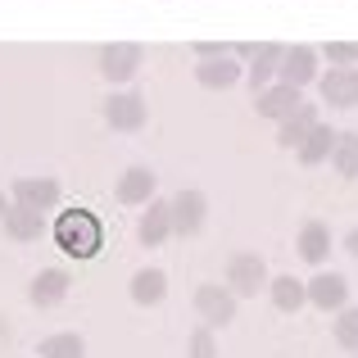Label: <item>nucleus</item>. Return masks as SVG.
Returning <instances> with one entry per match:
<instances>
[{"label":"nucleus","mask_w":358,"mask_h":358,"mask_svg":"<svg viewBox=\"0 0 358 358\" xmlns=\"http://www.w3.org/2000/svg\"><path fill=\"white\" fill-rule=\"evenodd\" d=\"M268 263H263V254H254V250H236L227 259V290L236 299H254L259 290H268Z\"/></svg>","instance_id":"obj_1"},{"label":"nucleus","mask_w":358,"mask_h":358,"mask_svg":"<svg viewBox=\"0 0 358 358\" xmlns=\"http://www.w3.org/2000/svg\"><path fill=\"white\" fill-rule=\"evenodd\" d=\"M195 313L204 317V327H213V331L222 327L227 331L241 313V299L227 286H218V281H204V286H195Z\"/></svg>","instance_id":"obj_2"},{"label":"nucleus","mask_w":358,"mask_h":358,"mask_svg":"<svg viewBox=\"0 0 358 358\" xmlns=\"http://www.w3.org/2000/svg\"><path fill=\"white\" fill-rule=\"evenodd\" d=\"M317 59H322L317 45H286V50H281V64H277V82H286V87H295V91L313 87V82L322 78Z\"/></svg>","instance_id":"obj_3"},{"label":"nucleus","mask_w":358,"mask_h":358,"mask_svg":"<svg viewBox=\"0 0 358 358\" xmlns=\"http://www.w3.org/2000/svg\"><path fill=\"white\" fill-rule=\"evenodd\" d=\"M168 218H173V236H200L209 222V200L204 191H177L168 200Z\"/></svg>","instance_id":"obj_4"},{"label":"nucleus","mask_w":358,"mask_h":358,"mask_svg":"<svg viewBox=\"0 0 358 358\" xmlns=\"http://www.w3.org/2000/svg\"><path fill=\"white\" fill-rule=\"evenodd\" d=\"M59 245L78 259H91L100 250V222L91 213H64L59 218Z\"/></svg>","instance_id":"obj_5"},{"label":"nucleus","mask_w":358,"mask_h":358,"mask_svg":"<svg viewBox=\"0 0 358 358\" xmlns=\"http://www.w3.org/2000/svg\"><path fill=\"white\" fill-rule=\"evenodd\" d=\"M304 295L317 313H341L350 304V277L345 272H317L313 281H304Z\"/></svg>","instance_id":"obj_6"},{"label":"nucleus","mask_w":358,"mask_h":358,"mask_svg":"<svg viewBox=\"0 0 358 358\" xmlns=\"http://www.w3.org/2000/svg\"><path fill=\"white\" fill-rule=\"evenodd\" d=\"M195 82H200L204 91H231V87H241V82H245V69H241L236 55H231V45L222 55H213V59H200V64H195Z\"/></svg>","instance_id":"obj_7"},{"label":"nucleus","mask_w":358,"mask_h":358,"mask_svg":"<svg viewBox=\"0 0 358 358\" xmlns=\"http://www.w3.org/2000/svg\"><path fill=\"white\" fill-rule=\"evenodd\" d=\"M322 105L331 109H358V69H331L313 82Z\"/></svg>","instance_id":"obj_8"},{"label":"nucleus","mask_w":358,"mask_h":358,"mask_svg":"<svg viewBox=\"0 0 358 358\" xmlns=\"http://www.w3.org/2000/svg\"><path fill=\"white\" fill-rule=\"evenodd\" d=\"M317 122H322V109H317V105H308V100H299V105H295L286 118L277 122V145H281V150H295L299 141H304L308 131L317 127Z\"/></svg>","instance_id":"obj_9"},{"label":"nucleus","mask_w":358,"mask_h":358,"mask_svg":"<svg viewBox=\"0 0 358 358\" xmlns=\"http://www.w3.org/2000/svg\"><path fill=\"white\" fill-rule=\"evenodd\" d=\"M299 91L295 87H286V82H272V87H263V91H254V114L259 118H268V122H281L290 114V109L299 105Z\"/></svg>","instance_id":"obj_10"},{"label":"nucleus","mask_w":358,"mask_h":358,"mask_svg":"<svg viewBox=\"0 0 358 358\" xmlns=\"http://www.w3.org/2000/svg\"><path fill=\"white\" fill-rule=\"evenodd\" d=\"M281 50H286L281 41H263V45H254L250 69H245V82H250V91H263V87H272V82H277Z\"/></svg>","instance_id":"obj_11"},{"label":"nucleus","mask_w":358,"mask_h":358,"mask_svg":"<svg viewBox=\"0 0 358 358\" xmlns=\"http://www.w3.org/2000/svg\"><path fill=\"white\" fill-rule=\"evenodd\" d=\"M295 250H299V259H304V263L322 268V263H327V254H331V227H327L322 218H308L304 227H299Z\"/></svg>","instance_id":"obj_12"},{"label":"nucleus","mask_w":358,"mask_h":358,"mask_svg":"<svg viewBox=\"0 0 358 358\" xmlns=\"http://www.w3.org/2000/svg\"><path fill=\"white\" fill-rule=\"evenodd\" d=\"M268 299L277 313H299V308H308V295H304V281L290 277V272H281V277H268Z\"/></svg>","instance_id":"obj_13"},{"label":"nucleus","mask_w":358,"mask_h":358,"mask_svg":"<svg viewBox=\"0 0 358 358\" xmlns=\"http://www.w3.org/2000/svg\"><path fill=\"white\" fill-rule=\"evenodd\" d=\"M331 145H336V131L327 127V122H317V127L295 145V159L304 168H317V164H327V159H331Z\"/></svg>","instance_id":"obj_14"},{"label":"nucleus","mask_w":358,"mask_h":358,"mask_svg":"<svg viewBox=\"0 0 358 358\" xmlns=\"http://www.w3.org/2000/svg\"><path fill=\"white\" fill-rule=\"evenodd\" d=\"M105 118L114 122L118 131H136V127H145V100L141 96H114L109 100V109H105Z\"/></svg>","instance_id":"obj_15"},{"label":"nucleus","mask_w":358,"mask_h":358,"mask_svg":"<svg viewBox=\"0 0 358 358\" xmlns=\"http://www.w3.org/2000/svg\"><path fill=\"white\" fill-rule=\"evenodd\" d=\"M136 69H141V45H114V50L100 55V73L109 82H127Z\"/></svg>","instance_id":"obj_16"},{"label":"nucleus","mask_w":358,"mask_h":358,"mask_svg":"<svg viewBox=\"0 0 358 358\" xmlns=\"http://www.w3.org/2000/svg\"><path fill=\"white\" fill-rule=\"evenodd\" d=\"M136 236L145 245H164L173 236V218H168V200H150V213H141V227Z\"/></svg>","instance_id":"obj_17"},{"label":"nucleus","mask_w":358,"mask_h":358,"mask_svg":"<svg viewBox=\"0 0 358 358\" xmlns=\"http://www.w3.org/2000/svg\"><path fill=\"white\" fill-rule=\"evenodd\" d=\"M164 295H168V277H164V268H141L136 277H131V299L136 304H164Z\"/></svg>","instance_id":"obj_18"},{"label":"nucleus","mask_w":358,"mask_h":358,"mask_svg":"<svg viewBox=\"0 0 358 358\" xmlns=\"http://www.w3.org/2000/svg\"><path fill=\"white\" fill-rule=\"evenodd\" d=\"M155 182L159 177L150 173V168H127V173H122V182H118V200L122 204H145L150 195H155Z\"/></svg>","instance_id":"obj_19"},{"label":"nucleus","mask_w":358,"mask_h":358,"mask_svg":"<svg viewBox=\"0 0 358 358\" xmlns=\"http://www.w3.org/2000/svg\"><path fill=\"white\" fill-rule=\"evenodd\" d=\"M331 168L341 173V182H354V177H358V131H336Z\"/></svg>","instance_id":"obj_20"},{"label":"nucleus","mask_w":358,"mask_h":358,"mask_svg":"<svg viewBox=\"0 0 358 358\" xmlns=\"http://www.w3.org/2000/svg\"><path fill=\"white\" fill-rule=\"evenodd\" d=\"M331 336H336V345H341L345 354H358V304H345L341 313H336Z\"/></svg>","instance_id":"obj_21"},{"label":"nucleus","mask_w":358,"mask_h":358,"mask_svg":"<svg viewBox=\"0 0 358 358\" xmlns=\"http://www.w3.org/2000/svg\"><path fill=\"white\" fill-rule=\"evenodd\" d=\"M64 286H69V277H64V272H41V277H36V286H32V299H36V304H59V299H64Z\"/></svg>","instance_id":"obj_22"},{"label":"nucleus","mask_w":358,"mask_h":358,"mask_svg":"<svg viewBox=\"0 0 358 358\" xmlns=\"http://www.w3.org/2000/svg\"><path fill=\"white\" fill-rule=\"evenodd\" d=\"M55 182H18V200H27V209H45L55 204Z\"/></svg>","instance_id":"obj_23"},{"label":"nucleus","mask_w":358,"mask_h":358,"mask_svg":"<svg viewBox=\"0 0 358 358\" xmlns=\"http://www.w3.org/2000/svg\"><path fill=\"white\" fill-rule=\"evenodd\" d=\"M186 358H218V336H213V327H195L191 341H186Z\"/></svg>","instance_id":"obj_24"},{"label":"nucleus","mask_w":358,"mask_h":358,"mask_svg":"<svg viewBox=\"0 0 358 358\" xmlns=\"http://www.w3.org/2000/svg\"><path fill=\"white\" fill-rule=\"evenodd\" d=\"M317 55H327L336 69H354V64H358V41H327Z\"/></svg>","instance_id":"obj_25"},{"label":"nucleus","mask_w":358,"mask_h":358,"mask_svg":"<svg viewBox=\"0 0 358 358\" xmlns=\"http://www.w3.org/2000/svg\"><path fill=\"white\" fill-rule=\"evenodd\" d=\"M9 231H14L18 241L36 236V231H41V209H18L14 218H9Z\"/></svg>","instance_id":"obj_26"},{"label":"nucleus","mask_w":358,"mask_h":358,"mask_svg":"<svg viewBox=\"0 0 358 358\" xmlns=\"http://www.w3.org/2000/svg\"><path fill=\"white\" fill-rule=\"evenodd\" d=\"M41 354L45 358H82V341L78 336H55V341L41 345Z\"/></svg>","instance_id":"obj_27"},{"label":"nucleus","mask_w":358,"mask_h":358,"mask_svg":"<svg viewBox=\"0 0 358 358\" xmlns=\"http://www.w3.org/2000/svg\"><path fill=\"white\" fill-rule=\"evenodd\" d=\"M222 50H227L222 41H200V45H195V55H200V59H213V55H222Z\"/></svg>","instance_id":"obj_28"},{"label":"nucleus","mask_w":358,"mask_h":358,"mask_svg":"<svg viewBox=\"0 0 358 358\" xmlns=\"http://www.w3.org/2000/svg\"><path fill=\"white\" fill-rule=\"evenodd\" d=\"M345 250H350V254H354V259H358V227L350 231V236H345Z\"/></svg>","instance_id":"obj_29"},{"label":"nucleus","mask_w":358,"mask_h":358,"mask_svg":"<svg viewBox=\"0 0 358 358\" xmlns=\"http://www.w3.org/2000/svg\"><path fill=\"white\" fill-rule=\"evenodd\" d=\"M0 209H5V200H0Z\"/></svg>","instance_id":"obj_30"}]
</instances>
